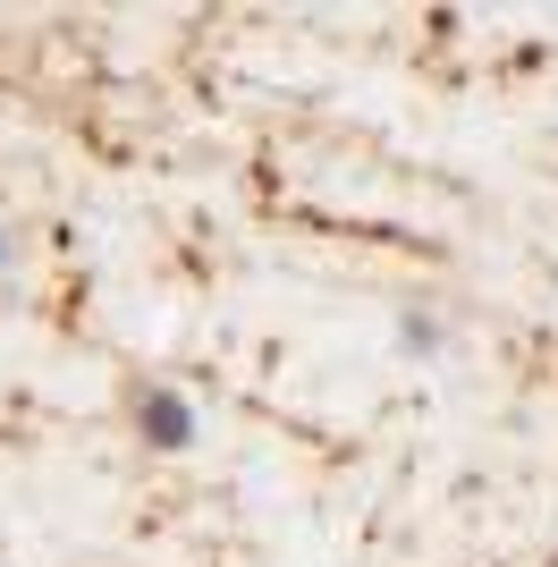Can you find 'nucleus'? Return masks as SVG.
<instances>
[{
    "label": "nucleus",
    "instance_id": "1",
    "mask_svg": "<svg viewBox=\"0 0 558 567\" xmlns=\"http://www.w3.org/2000/svg\"><path fill=\"white\" fill-rule=\"evenodd\" d=\"M136 432H144V450H195V406H186L169 381H153L136 399Z\"/></svg>",
    "mask_w": 558,
    "mask_h": 567
},
{
    "label": "nucleus",
    "instance_id": "2",
    "mask_svg": "<svg viewBox=\"0 0 558 567\" xmlns=\"http://www.w3.org/2000/svg\"><path fill=\"white\" fill-rule=\"evenodd\" d=\"M397 348L406 355H441V313H406V322H397Z\"/></svg>",
    "mask_w": 558,
    "mask_h": 567
},
{
    "label": "nucleus",
    "instance_id": "3",
    "mask_svg": "<svg viewBox=\"0 0 558 567\" xmlns=\"http://www.w3.org/2000/svg\"><path fill=\"white\" fill-rule=\"evenodd\" d=\"M9 262H18V237H9V229H0V271H9Z\"/></svg>",
    "mask_w": 558,
    "mask_h": 567
}]
</instances>
